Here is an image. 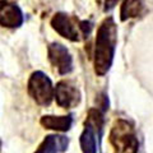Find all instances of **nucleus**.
I'll return each instance as SVG.
<instances>
[{
    "mask_svg": "<svg viewBox=\"0 0 153 153\" xmlns=\"http://www.w3.org/2000/svg\"><path fill=\"white\" fill-rule=\"evenodd\" d=\"M101 131V129H97L84 121V129L79 137L80 149L83 153H97V137Z\"/></svg>",
    "mask_w": 153,
    "mask_h": 153,
    "instance_id": "nucleus-9",
    "label": "nucleus"
},
{
    "mask_svg": "<svg viewBox=\"0 0 153 153\" xmlns=\"http://www.w3.org/2000/svg\"><path fill=\"white\" fill-rule=\"evenodd\" d=\"M1 146H3V143H1V139H0V151H1Z\"/></svg>",
    "mask_w": 153,
    "mask_h": 153,
    "instance_id": "nucleus-13",
    "label": "nucleus"
},
{
    "mask_svg": "<svg viewBox=\"0 0 153 153\" xmlns=\"http://www.w3.org/2000/svg\"><path fill=\"white\" fill-rule=\"evenodd\" d=\"M69 138L59 134H50L46 135L45 139L36 149L35 153H63L68 149Z\"/></svg>",
    "mask_w": 153,
    "mask_h": 153,
    "instance_id": "nucleus-8",
    "label": "nucleus"
},
{
    "mask_svg": "<svg viewBox=\"0 0 153 153\" xmlns=\"http://www.w3.org/2000/svg\"><path fill=\"white\" fill-rule=\"evenodd\" d=\"M25 23L22 8L13 0H0V26L5 28H19Z\"/></svg>",
    "mask_w": 153,
    "mask_h": 153,
    "instance_id": "nucleus-7",
    "label": "nucleus"
},
{
    "mask_svg": "<svg viewBox=\"0 0 153 153\" xmlns=\"http://www.w3.org/2000/svg\"><path fill=\"white\" fill-rule=\"evenodd\" d=\"M47 59L60 75H66L73 71V56L68 47L60 42H51L47 46Z\"/></svg>",
    "mask_w": 153,
    "mask_h": 153,
    "instance_id": "nucleus-5",
    "label": "nucleus"
},
{
    "mask_svg": "<svg viewBox=\"0 0 153 153\" xmlns=\"http://www.w3.org/2000/svg\"><path fill=\"white\" fill-rule=\"evenodd\" d=\"M117 47V25L108 16L100 23L93 50V69L98 76H105L114 64Z\"/></svg>",
    "mask_w": 153,
    "mask_h": 153,
    "instance_id": "nucleus-1",
    "label": "nucleus"
},
{
    "mask_svg": "<svg viewBox=\"0 0 153 153\" xmlns=\"http://www.w3.org/2000/svg\"><path fill=\"white\" fill-rule=\"evenodd\" d=\"M117 3H119V0H105V3H103V12L105 13L111 12L112 9L116 7Z\"/></svg>",
    "mask_w": 153,
    "mask_h": 153,
    "instance_id": "nucleus-12",
    "label": "nucleus"
},
{
    "mask_svg": "<svg viewBox=\"0 0 153 153\" xmlns=\"http://www.w3.org/2000/svg\"><path fill=\"white\" fill-rule=\"evenodd\" d=\"M30 97L40 106H49L54 100V84L50 76L42 70H36L30 75L27 82Z\"/></svg>",
    "mask_w": 153,
    "mask_h": 153,
    "instance_id": "nucleus-4",
    "label": "nucleus"
},
{
    "mask_svg": "<svg viewBox=\"0 0 153 153\" xmlns=\"http://www.w3.org/2000/svg\"><path fill=\"white\" fill-rule=\"evenodd\" d=\"M50 26L63 38L71 42H80L91 35L93 23L85 19L82 21L65 12H57L50 19Z\"/></svg>",
    "mask_w": 153,
    "mask_h": 153,
    "instance_id": "nucleus-2",
    "label": "nucleus"
},
{
    "mask_svg": "<svg viewBox=\"0 0 153 153\" xmlns=\"http://www.w3.org/2000/svg\"><path fill=\"white\" fill-rule=\"evenodd\" d=\"M40 124L45 129H49V130L68 131L73 125V115H63V116L44 115L40 119Z\"/></svg>",
    "mask_w": 153,
    "mask_h": 153,
    "instance_id": "nucleus-10",
    "label": "nucleus"
},
{
    "mask_svg": "<svg viewBox=\"0 0 153 153\" xmlns=\"http://www.w3.org/2000/svg\"><path fill=\"white\" fill-rule=\"evenodd\" d=\"M143 12V0H124L120 7V21L126 22L128 19L139 17Z\"/></svg>",
    "mask_w": 153,
    "mask_h": 153,
    "instance_id": "nucleus-11",
    "label": "nucleus"
},
{
    "mask_svg": "<svg viewBox=\"0 0 153 153\" xmlns=\"http://www.w3.org/2000/svg\"><path fill=\"white\" fill-rule=\"evenodd\" d=\"M54 98L57 106L63 108H73L80 103L82 94L76 85L69 80H60L54 87Z\"/></svg>",
    "mask_w": 153,
    "mask_h": 153,
    "instance_id": "nucleus-6",
    "label": "nucleus"
},
{
    "mask_svg": "<svg viewBox=\"0 0 153 153\" xmlns=\"http://www.w3.org/2000/svg\"><path fill=\"white\" fill-rule=\"evenodd\" d=\"M108 140L114 147L115 153H138L139 151L135 130L131 124L124 119L115 120L110 130Z\"/></svg>",
    "mask_w": 153,
    "mask_h": 153,
    "instance_id": "nucleus-3",
    "label": "nucleus"
}]
</instances>
